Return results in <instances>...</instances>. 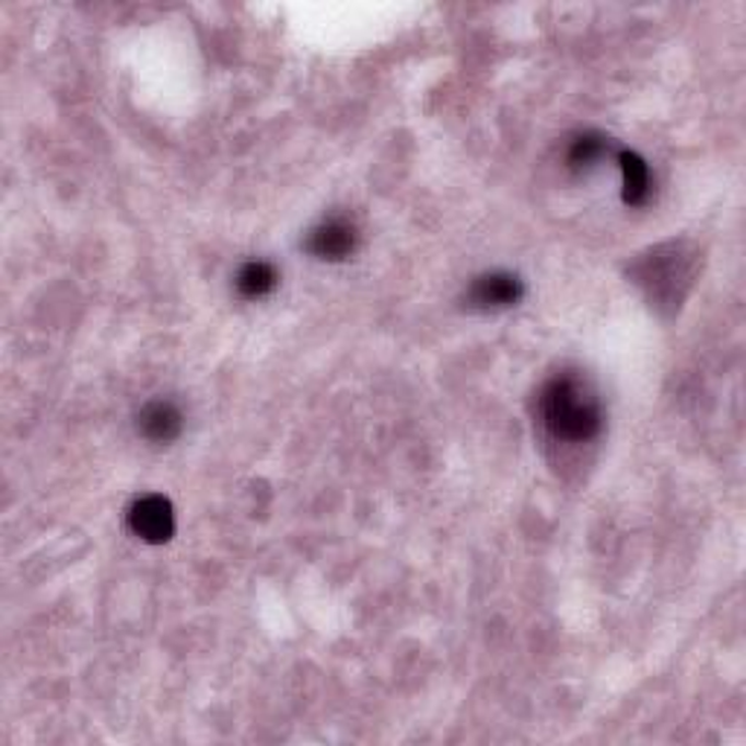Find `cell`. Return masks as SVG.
<instances>
[{"instance_id":"obj_1","label":"cell","mask_w":746,"mask_h":746,"mask_svg":"<svg viewBox=\"0 0 746 746\" xmlns=\"http://www.w3.org/2000/svg\"><path fill=\"white\" fill-rule=\"evenodd\" d=\"M539 415L548 432L572 443L592 441L604 423L598 397L574 376H557L548 382L539 397Z\"/></svg>"},{"instance_id":"obj_6","label":"cell","mask_w":746,"mask_h":746,"mask_svg":"<svg viewBox=\"0 0 746 746\" xmlns=\"http://www.w3.org/2000/svg\"><path fill=\"white\" fill-rule=\"evenodd\" d=\"M621 173H625V201L627 205H642L648 190H651V173L642 158L633 152H621Z\"/></svg>"},{"instance_id":"obj_2","label":"cell","mask_w":746,"mask_h":746,"mask_svg":"<svg viewBox=\"0 0 746 746\" xmlns=\"http://www.w3.org/2000/svg\"><path fill=\"white\" fill-rule=\"evenodd\" d=\"M129 525L147 543H166L175 531L173 504L166 502L164 496H143L131 504Z\"/></svg>"},{"instance_id":"obj_4","label":"cell","mask_w":746,"mask_h":746,"mask_svg":"<svg viewBox=\"0 0 746 746\" xmlns=\"http://www.w3.org/2000/svg\"><path fill=\"white\" fill-rule=\"evenodd\" d=\"M353 245H357V231L348 222H341V219L324 222L306 240V248L318 260H345L353 252Z\"/></svg>"},{"instance_id":"obj_3","label":"cell","mask_w":746,"mask_h":746,"mask_svg":"<svg viewBox=\"0 0 746 746\" xmlns=\"http://www.w3.org/2000/svg\"><path fill=\"white\" fill-rule=\"evenodd\" d=\"M522 298V280L513 278V275H504V271H493V275H485L478 278L469 289V301L478 310H504V306H513Z\"/></svg>"},{"instance_id":"obj_8","label":"cell","mask_w":746,"mask_h":746,"mask_svg":"<svg viewBox=\"0 0 746 746\" xmlns=\"http://www.w3.org/2000/svg\"><path fill=\"white\" fill-rule=\"evenodd\" d=\"M601 155H604V138H592L590 135V138H581L574 143L569 161H572L574 166H590L595 164Z\"/></svg>"},{"instance_id":"obj_5","label":"cell","mask_w":746,"mask_h":746,"mask_svg":"<svg viewBox=\"0 0 746 746\" xmlns=\"http://www.w3.org/2000/svg\"><path fill=\"white\" fill-rule=\"evenodd\" d=\"M138 426L140 432H143V438H149V441L170 443L178 438V432H182V415H178V408H175L173 403L158 399V403H149V406L140 411Z\"/></svg>"},{"instance_id":"obj_7","label":"cell","mask_w":746,"mask_h":746,"mask_svg":"<svg viewBox=\"0 0 746 746\" xmlns=\"http://www.w3.org/2000/svg\"><path fill=\"white\" fill-rule=\"evenodd\" d=\"M275 287H278V275L269 263H248L236 275V289L245 298H266Z\"/></svg>"}]
</instances>
